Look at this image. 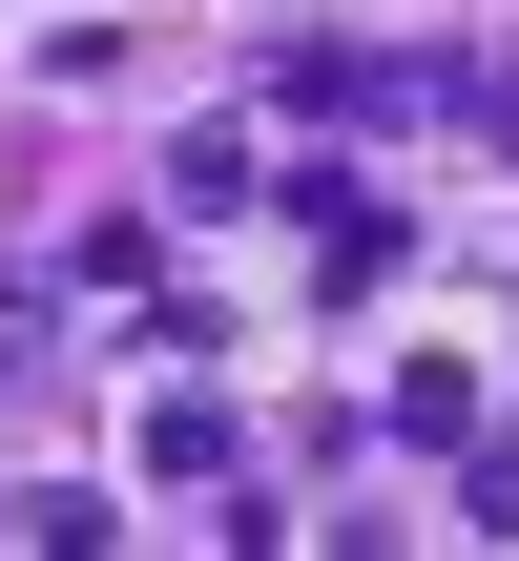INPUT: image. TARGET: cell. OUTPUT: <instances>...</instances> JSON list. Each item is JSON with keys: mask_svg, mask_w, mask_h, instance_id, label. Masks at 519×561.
I'll use <instances>...</instances> for the list:
<instances>
[{"mask_svg": "<svg viewBox=\"0 0 519 561\" xmlns=\"http://www.w3.org/2000/svg\"><path fill=\"white\" fill-rule=\"evenodd\" d=\"M21 83H62V104H83V83H125V0H62V21H21Z\"/></svg>", "mask_w": 519, "mask_h": 561, "instance_id": "6da1fadb", "label": "cell"}]
</instances>
